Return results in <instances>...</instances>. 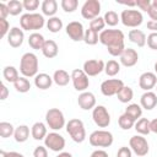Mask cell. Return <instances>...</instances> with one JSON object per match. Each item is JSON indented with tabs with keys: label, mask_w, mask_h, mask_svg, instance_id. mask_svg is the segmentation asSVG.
<instances>
[{
	"label": "cell",
	"mask_w": 157,
	"mask_h": 157,
	"mask_svg": "<svg viewBox=\"0 0 157 157\" xmlns=\"http://www.w3.org/2000/svg\"><path fill=\"white\" fill-rule=\"evenodd\" d=\"M88 140L94 147H109L113 144V135L107 130H96L90 135Z\"/></svg>",
	"instance_id": "5"
},
{
	"label": "cell",
	"mask_w": 157,
	"mask_h": 157,
	"mask_svg": "<svg viewBox=\"0 0 157 157\" xmlns=\"http://www.w3.org/2000/svg\"><path fill=\"white\" fill-rule=\"evenodd\" d=\"M103 18H104L105 25H108V26H110V27L117 26L118 22L120 21V17L118 16V13H117L115 11H112V10H110V11H107Z\"/></svg>",
	"instance_id": "40"
},
{
	"label": "cell",
	"mask_w": 157,
	"mask_h": 157,
	"mask_svg": "<svg viewBox=\"0 0 157 157\" xmlns=\"http://www.w3.org/2000/svg\"><path fill=\"white\" fill-rule=\"evenodd\" d=\"M25 39V34L23 31L18 27H12L7 34V43L12 47V48H18L22 45Z\"/></svg>",
	"instance_id": "17"
},
{
	"label": "cell",
	"mask_w": 157,
	"mask_h": 157,
	"mask_svg": "<svg viewBox=\"0 0 157 157\" xmlns=\"http://www.w3.org/2000/svg\"><path fill=\"white\" fill-rule=\"evenodd\" d=\"M104 26H105V22H104V18L103 17H97V18H94V20H92L90 22V28L93 29V31H96L97 33L98 32H102L103 28H104Z\"/></svg>",
	"instance_id": "42"
},
{
	"label": "cell",
	"mask_w": 157,
	"mask_h": 157,
	"mask_svg": "<svg viewBox=\"0 0 157 157\" xmlns=\"http://www.w3.org/2000/svg\"><path fill=\"white\" fill-rule=\"evenodd\" d=\"M146 42H147V45L150 47V49L157 50V32H151L147 36Z\"/></svg>",
	"instance_id": "43"
},
{
	"label": "cell",
	"mask_w": 157,
	"mask_h": 157,
	"mask_svg": "<svg viewBox=\"0 0 157 157\" xmlns=\"http://www.w3.org/2000/svg\"><path fill=\"white\" fill-rule=\"evenodd\" d=\"M13 86H15L16 91L20 92V93H26V92H28L29 88H31V83H29V81L27 80V77H25V76L20 77V78L13 83Z\"/></svg>",
	"instance_id": "36"
},
{
	"label": "cell",
	"mask_w": 157,
	"mask_h": 157,
	"mask_svg": "<svg viewBox=\"0 0 157 157\" xmlns=\"http://www.w3.org/2000/svg\"><path fill=\"white\" fill-rule=\"evenodd\" d=\"M9 32H10V23H9V21L0 18V38H2L6 34H9Z\"/></svg>",
	"instance_id": "45"
},
{
	"label": "cell",
	"mask_w": 157,
	"mask_h": 157,
	"mask_svg": "<svg viewBox=\"0 0 157 157\" xmlns=\"http://www.w3.org/2000/svg\"><path fill=\"white\" fill-rule=\"evenodd\" d=\"M117 97H118V99H119L121 103H128V102H130V101L132 99V97H134V91H132L130 87L124 86V87L118 92Z\"/></svg>",
	"instance_id": "33"
},
{
	"label": "cell",
	"mask_w": 157,
	"mask_h": 157,
	"mask_svg": "<svg viewBox=\"0 0 157 157\" xmlns=\"http://www.w3.org/2000/svg\"><path fill=\"white\" fill-rule=\"evenodd\" d=\"M66 34L75 42L83 40L85 37V29L81 22L78 21H71L66 26Z\"/></svg>",
	"instance_id": "15"
},
{
	"label": "cell",
	"mask_w": 157,
	"mask_h": 157,
	"mask_svg": "<svg viewBox=\"0 0 157 157\" xmlns=\"http://www.w3.org/2000/svg\"><path fill=\"white\" fill-rule=\"evenodd\" d=\"M2 76H4V78H5L7 82H12V83H15V82L20 78L17 69H16L15 66H10V65L4 67V70H2Z\"/></svg>",
	"instance_id": "30"
},
{
	"label": "cell",
	"mask_w": 157,
	"mask_h": 157,
	"mask_svg": "<svg viewBox=\"0 0 157 157\" xmlns=\"http://www.w3.org/2000/svg\"><path fill=\"white\" fill-rule=\"evenodd\" d=\"M125 113H126L129 117H131V118L136 121V120H139V118H141V115H142V107L139 105L137 103H131V104H129V105L126 107Z\"/></svg>",
	"instance_id": "31"
},
{
	"label": "cell",
	"mask_w": 157,
	"mask_h": 157,
	"mask_svg": "<svg viewBox=\"0 0 157 157\" xmlns=\"http://www.w3.org/2000/svg\"><path fill=\"white\" fill-rule=\"evenodd\" d=\"M137 157H139V156H137Z\"/></svg>",
	"instance_id": "60"
},
{
	"label": "cell",
	"mask_w": 157,
	"mask_h": 157,
	"mask_svg": "<svg viewBox=\"0 0 157 157\" xmlns=\"http://www.w3.org/2000/svg\"><path fill=\"white\" fill-rule=\"evenodd\" d=\"M140 104L142 108H145L146 110H151L157 105V94L153 93L152 91H147L145 92L141 98H140Z\"/></svg>",
	"instance_id": "20"
},
{
	"label": "cell",
	"mask_w": 157,
	"mask_h": 157,
	"mask_svg": "<svg viewBox=\"0 0 157 157\" xmlns=\"http://www.w3.org/2000/svg\"><path fill=\"white\" fill-rule=\"evenodd\" d=\"M7 94H9L7 87H6L4 83H1V96H0V99H1V101L6 99V98H7Z\"/></svg>",
	"instance_id": "52"
},
{
	"label": "cell",
	"mask_w": 157,
	"mask_h": 157,
	"mask_svg": "<svg viewBox=\"0 0 157 157\" xmlns=\"http://www.w3.org/2000/svg\"><path fill=\"white\" fill-rule=\"evenodd\" d=\"M33 157H48V151L44 146H37L33 151Z\"/></svg>",
	"instance_id": "48"
},
{
	"label": "cell",
	"mask_w": 157,
	"mask_h": 157,
	"mask_svg": "<svg viewBox=\"0 0 157 157\" xmlns=\"http://www.w3.org/2000/svg\"><path fill=\"white\" fill-rule=\"evenodd\" d=\"M90 157H108V153L104 150H96L91 153Z\"/></svg>",
	"instance_id": "51"
},
{
	"label": "cell",
	"mask_w": 157,
	"mask_h": 157,
	"mask_svg": "<svg viewBox=\"0 0 157 157\" xmlns=\"http://www.w3.org/2000/svg\"><path fill=\"white\" fill-rule=\"evenodd\" d=\"M60 5L65 12H74L78 6V1L77 0H61Z\"/></svg>",
	"instance_id": "41"
},
{
	"label": "cell",
	"mask_w": 157,
	"mask_h": 157,
	"mask_svg": "<svg viewBox=\"0 0 157 157\" xmlns=\"http://www.w3.org/2000/svg\"><path fill=\"white\" fill-rule=\"evenodd\" d=\"M7 15H10V13H9L7 4H5V2H0V18L6 20Z\"/></svg>",
	"instance_id": "50"
},
{
	"label": "cell",
	"mask_w": 157,
	"mask_h": 157,
	"mask_svg": "<svg viewBox=\"0 0 157 157\" xmlns=\"http://www.w3.org/2000/svg\"><path fill=\"white\" fill-rule=\"evenodd\" d=\"M150 126H151V131L155 132V134H157V118L153 119V120H151Z\"/></svg>",
	"instance_id": "54"
},
{
	"label": "cell",
	"mask_w": 157,
	"mask_h": 157,
	"mask_svg": "<svg viewBox=\"0 0 157 157\" xmlns=\"http://www.w3.org/2000/svg\"><path fill=\"white\" fill-rule=\"evenodd\" d=\"M155 72H156V74H157V61H156V63H155Z\"/></svg>",
	"instance_id": "58"
},
{
	"label": "cell",
	"mask_w": 157,
	"mask_h": 157,
	"mask_svg": "<svg viewBox=\"0 0 157 157\" xmlns=\"http://www.w3.org/2000/svg\"><path fill=\"white\" fill-rule=\"evenodd\" d=\"M0 157H7V152L4 151V150H1L0 151Z\"/></svg>",
	"instance_id": "57"
},
{
	"label": "cell",
	"mask_w": 157,
	"mask_h": 157,
	"mask_svg": "<svg viewBox=\"0 0 157 157\" xmlns=\"http://www.w3.org/2000/svg\"><path fill=\"white\" fill-rule=\"evenodd\" d=\"M71 81H72V85H74L75 90L80 91V92H85L88 88V86H90L88 76L85 74V71L82 69L72 70V72H71Z\"/></svg>",
	"instance_id": "10"
},
{
	"label": "cell",
	"mask_w": 157,
	"mask_h": 157,
	"mask_svg": "<svg viewBox=\"0 0 157 157\" xmlns=\"http://www.w3.org/2000/svg\"><path fill=\"white\" fill-rule=\"evenodd\" d=\"M156 90H157V87H156Z\"/></svg>",
	"instance_id": "59"
},
{
	"label": "cell",
	"mask_w": 157,
	"mask_h": 157,
	"mask_svg": "<svg viewBox=\"0 0 157 157\" xmlns=\"http://www.w3.org/2000/svg\"><path fill=\"white\" fill-rule=\"evenodd\" d=\"M7 7H9V13L12 16H17L22 12L23 10V4L18 0H10L7 2Z\"/></svg>",
	"instance_id": "37"
},
{
	"label": "cell",
	"mask_w": 157,
	"mask_h": 157,
	"mask_svg": "<svg viewBox=\"0 0 157 157\" xmlns=\"http://www.w3.org/2000/svg\"><path fill=\"white\" fill-rule=\"evenodd\" d=\"M147 13H148L151 21H157V0H152Z\"/></svg>",
	"instance_id": "46"
},
{
	"label": "cell",
	"mask_w": 157,
	"mask_h": 157,
	"mask_svg": "<svg viewBox=\"0 0 157 157\" xmlns=\"http://www.w3.org/2000/svg\"><path fill=\"white\" fill-rule=\"evenodd\" d=\"M151 121L147 118H140L139 120H136L135 123V130L140 134V135H148L151 132V126H150Z\"/></svg>",
	"instance_id": "28"
},
{
	"label": "cell",
	"mask_w": 157,
	"mask_h": 157,
	"mask_svg": "<svg viewBox=\"0 0 157 157\" xmlns=\"http://www.w3.org/2000/svg\"><path fill=\"white\" fill-rule=\"evenodd\" d=\"M98 40H99V36H98V33H97L96 31H93V29H91V28H88V29L85 31L83 42H85L86 44H88V45H94V44L98 43Z\"/></svg>",
	"instance_id": "35"
},
{
	"label": "cell",
	"mask_w": 157,
	"mask_h": 157,
	"mask_svg": "<svg viewBox=\"0 0 157 157\" xmlns=\"http://www.w3.org/2000/svg\"><path fill=\"white\" fill-rule=\"evenodd\" d=\"M44 145L54 152H60L65 147V139L58 132H49L44 139Z\"/></svg>",
	"instance_id": "12"
},
{
	"label": "cell",
	"mask_w": 157,
	"mask_h": 157,
	"mask_svg": "<svg viewBox=\"0 0 157 157\" xmlns=\"http://www.w3.org/2000/svg\"><path fill=\"white\" fill-rule=\"evenodd\" d=\"M104 71L108 76H115L120 71V64L115 60H109L108 63H105Z\"/></svg>",
	"instance_id": "38"
},
{
	"label": "cell",
	"mask_w": 157,
	"mask_h": 157,
	"mask_svg": "<svg viewBox=\"0 0 157 157\" xmlns=\"http://www.w3.org/2000/svg\"><path fill=\"white\" fill-rule=\"evenodd\" d=\"M104 61L103 60H98V59H90L87 61L83 63V71L87 76H97L99 75L103 70H104Z\"/></svg>",
	"instance_id": "14"
},
{
	"label": "cell",
	"mask_w": 157,
	"mask_h": 157,
	"mask_svg": "<svg viewBox=\"0 0 157 157\" xmlns=\"http://www.w3.org/2000/svg\"><path fill=\"white\" fill-rule=\"evenodd\" d=\"M147 28L151 29L152 32H157V21H148L147 22Z\"/></svg>",
	"instance_id": "53"
},
{
	"label": "cell",
	"mask_w": 157,
	"mask_h": 157,
	"mask_svg": "<svg viewBox=\"0 0 157 157\" xmlns=\"http://www.w3.org/2000/svg\"><path fill=\"white\" fill-rule=\"evenodd\" d=\"M124 87V82L119 78H109L102 82L101 85V92L104 96H114L118 94V92Z\"/></svg>",
	"instance_id": "13"
},
{
	"label": "cell",
	"mask_w": 157,
	"mask_h": 157,
	"mask_svg": "<svg viewBox=\"0 0 157 157\" xmlns=\"http://www.w3.org/2000/svg\"><path fill=\"white\" fill-rule=\"evenodd\" d=\"M22 4H23V9L28 10L29 12L37 10V7L39 6V1L38 0H23Z\"/></svg>",
	"instance_id": "44"
},
{
	"label": "cell",
	"mask_w": 157,
	"mask_h": 157,
	"mask_svg": "<svg viewBox=\"0 0 157 157\" xmlns=\"http://www.w3.org/2000/svg\"><path fill=\"white\" fill-rule=\"evenodd\" d=\"M77 103L80 105L81 109L83 110H90V109H93L96 107V97L93 93L91 92H82L78 98H77Z\"/></svg>",
	"instance_id": "19"
},
{
	"label": "cell",
	"mask_w": 157,
	"mask_h": 157,
	"mask_svg": "<svg viewBox=\"0 0 157 157\" xmlns=\"http://www.w3.org/2000/svg\"><path fill=\"white\" fill-rule=\"evenodd\" d=\"M66 131L70 135V137L77 144L83 142L86 139L85 125L80 119H70L66 124Z\"/></svg>",
	"instance_id": "4"
},
{
	"label": "cell",
	"mask_w": 157,
	"mask_h": 157,
	"mask_svg": "<svg viewBox=\"0 0 157 157\" xmlns=\"http://www.w3.org/2000/svg\"><path fill=\"white\" fill-rule=\"evenodd\" d=\"M13 132H15V128L12 126L11 123H7V121L0 123V136L2 139L10 137L11 135H13Z\"/></svg>",
	"instance_id": "39"
},
{
	"label": "cell",
	"mask_w": 157,
	"mask_h": 157,
	"mask_svg": "<svg viewBox=\"0 0 157 157\" xmlns=\"http://www.w3.org/2000/svg\"><path fill=\"white\" fill-rule=\"evenodd\" d=\"M47 125L53 130H60L65 126V118L60 109L50 108L45 114Z\"/></svg>",
	"instance_id": "6"
},
{
	"label": "cell",
	"mask_w": 157,
	"mask_h": 157,
	"mask_svg": "<svg viewBox=\"0 0 157 157\" xmlns=\"http://www.w3.org/2000/svg\"><path fill=\"white\" fill-rule=\"evenodd\" d=\"M137 60H139V54L132 48H125V50L120 55V63H121V65H124L126 67H131V66L136 65Z\"/></svg>",
	"instance_id": "18"
},
{
	"label": "cell",
	"mask_w": 157,
	"mask_h": 157,
	"mask_svg": "<svg viewBox=\"0 0 157 157\" xmlns=\"http://www.w3.org/2000/svg\"><path fill=\"white\" fill-rule=\"evenodd\" d=\"M58 11V2L55 0H44L42 2V12L45 16L54 17Z\"/></svg>",
	"instance_id": "26"
},
{
	"label": "cell",
	"mask_w": 157,
	"mask_h": 157,
	"mask_svg": "<svg viewBox=\"0 0 157 157\" xmlns=\"http://www.w3.org/2000/svg\"><path fill=\"white\" fill-rule=\"evenodd\" d=\"M56 157H72V155L69 153V152H60Z\"/></svg>",
	"instance_id": "56"
},
{
	"label": "cell",
	"mask_w": 157,
	"mask_h": 157,
	"mask_svg": "<svg viewBox=\"0 0 157 157\" xmlns=\"http://www.w3.org/2000/svg\"><path fill=\"white\" fill-rule=\"evenodd\" d=\"M7 157H25V156L22 153H20V152L11 151V152H7Z\"/></svg>",
	"instance_id": "55"
},
{
	"label": "cell",
	"mask_w": 157,
	"mask_h": 157,
	"mask_svg": "<svg viewBox=\"0 0 157 157\" xmlns=\"http://www.w3.org/2000/svg\"><path fill=\"white\" fill-rule=\"evenodd\" d=\"M31 134H32V137L34 140H43V139H45V136L48 134H47V128H45L44 123H42V121L34 123L32 125Z\"/></svg>",
	"instance_id": "23"
},
{
	"label": "cell",
	"mask_w": 157,
	"mask_h": 157,
	"mask_svg": "<svg viewBox=\"0 0 157 157\" xmlns=\"http://www.w3.org/2000/svg\"><path fill=\"white\" fill-rule=\"evenodd\" d=\"M151 0H137L136 1V6L140 9V10H142V11H148V9H150V6H151Z\"/></svg>",
	"instance_id": "49"
},
{
	"label": "cell",
	"mask_w": 157,
	"mask_h": 157,
	"mask_svg": "<svg viewBox=\"0 0 157 157\" xmlns=\"http://www.w3.org/2000/svg\"><path fill=\"white\" fill-rule=\"evenodd\" d=\"M13 137L17 142H25L29 137V128L27 125H20L15 129Z\"/></svg>",
	"instance_id": "29"
},
{
	"label": "cell",
	"mask_w": 157,
	"mask_h": 157,
	"mask_svg": "<svg viewBox=\"0 0 157 157\" xmlns=\"http://www.w3.org/2000/svg\"><path fill=\"white\" fill-rule=\"evenodd\" d=\"M99 42L107 47L112 56H120L125 50L124 33L120 29H103L99 33Z\"/></svg>",
	"instance_id": "1"
},
{
	"label": "cell",
	"mask_w": 157,
	"mask_h": 157,
	"mask_svg": "<svg viewBox=\"0 0 157 157\" xmlns=\"http://www.w3.org/2000/svg\"><path fill=\"white\" fill-rule=\"evenodd\" d=\"M44 43H45V39H44V37H43L40 33L34 32V33L29 34L28 44H29V47H31L32 49H36V50H39V49H40V50H42Z\"/></svg>",
	"instance_id": "27"
},
{
	"label": "cell",
	"mask_w": 157,
	"mask_h": 157,
	"mask_svg": "<svg viewBox=\"0 0 157 157\" xmlns=\"http://www.w3.org/2000/svg\"><path fill=\"white\" fill-rule=\"evenodd\" d=\"M117 157H132V151L130 150V147L123 146V147H120L118 150Z\"/></svg>",
	"instance_id": "47"
},
{
	"label": "cell",
	"mask_w": 157,
	"mask_h": 157,
	"mask_svg": "<svg viewBox=\"0 0 157 157\" xmlns=\"http://www.w3.org/2000/svg\"><path fill=\"white\" fill-rule=\"evenodd\" d=\"M47 28L49 29V32L56 33V32H59L63 28V21L59 17H56V16L49 17V20L47 21Z\"/></svg>",
	"instance_id": "32"
},
{
	"label": "cell",
	"mask_w": 157,
	"mask_h": 157,
	"mask_svg": "<svg viewBox=\"0 0 157 157\" xmlns=\"http://www.w3.org/2000/svg\"><path fill=\"white\" fill-rule=\"evenodd\" d=\"M130 42L135 43L137 47H145L146 44V34L140 29H131L128 34Z\"/></svg>",
	"instance_id": "24"
},
{
	"label": "cell",
	"mask_w": 157,
	"mask_h": 157,
	"mask_svg": "<svg viewBox=\"0 0 157 157\" xmlns=\"http://www.w3.org/2000/svg\"><path fill=\"white\" fill-rule=\"evenodd\" d=\"M101 12V2L98 0H87L81 7V15L86 20H94L99 17Z\"/></svg>",
	"instance_id": "9"
},
{
	"label": "cell",
	"mask_w": 157,
	"mask_h": 157,
	"mask_svg": "<svg viewBox=\"0 0 157 157\" xmlns=\"http://www.w3.org/2000/svg\"><path fill=\"white\" fill-rule=\"evenodd\" d=\"M120 21L126 27H139L142 21L144 16L139 10H123L120 15Z\"/></svg>",
	"instance_id": "7"
},
{
	"label": "cell",
	"mask_w": 157,
	"mask_h": 157,
	"mask_svg": "<svg viewBox=\"0 0 157 157\" xmlns=\"http://www.w3.org/2000/svg\"><path fill=\"white\" fill-rule=\"evenodd\" d=\"M71 80V75L67 74V71L63 70V69H59L56 71H54V75H53V81L58 85V86H66Z\"/></svg>",
	"instance_id": "25"
},
{
	"label": "cell",
	"mask_w": 157,
	"mask_h": 157,
	"mask_svg": "<svg viewBox=\"0 0 157 157\" xmlns=\"http://www.w3.org/2000/svg\"><path fill=\"white\" fill-rule=\"evenodd\" d=\"M157 85V76L155 72H144L139 78V86L144 91H151Z\"/></svg>",
	"instance_id": "16"
},
{
	"label": "cell",
	"mask_w": 157,
	"mask_h": 157,
	"mask_svg": "<svg viewBox=\"0 0 157 157\" xmlns=\"http://www.w3.org/2000/svg\"><path fill=\"white\" fill-rule=\"evenodd\" d=\"M135 120L131 118V117H129L126 113H124V114H121L120 117H119V119H118V124H119V126L123 129V130H129V129H131L134 125H135Z\"/></svg>",
	"instance_id": "34"
},
{
	"label": "cell",
	"mask_w": 157,
	"mask_h": 157,
	"mask_svg": "<svg viewBox=\"0 0 157 157\" xmlns=\"http://www.w3.org/2000/svg\"><path fill=\"white\" fill-rule=\"evenodd\" d=\"M129 145H130L131 151L139 157H144V156H146L148 153V150H150L148 142L142 135L132 136L130 139V141H129Z\"/></svg>",
	"instance_id": "8"
},
{
	"label": "cell",
	"mask_w": 157,
	"mask_h": 157,
	"mask_svg": "<svg viewBox=\"0 0 157 157\" xmlns=\"http://www.w3.org/2000/svg\"><path fill=\"white\" fill-rule=\"evenodd\" d=\"M92 118L97 126L107 128L110 124V115L104 105H97L92 110Z\"/></svg>",
	"instance_id": "11"
},
{
	"label": "cell",
	"mask_w": 157,
	"mask_h": 157,
	"mask_svg": "<svg viewBox=\"0 0 157 157\" xmlns=\"http://www.w3.org/2000/svg\"><path fill=\"white\" fill-rule=\"evenodd\" d=\"M52 83H53V77H50L48 74L42 72L34 77V85L39 90H48L50 88Z\"/></svg>",
	"instance_id": "22"
},
{
	"label": "cell",
	"mask_w": 157,
	"mask_h": 157,
	"mask_svg": "<svg viewBox=\"0 0 157 157\" xmlns=\"http://www.w3.org/2000/svg\"><path fill=\"white\" fill-rule=\"evenodd\" d=\"M20 71L25 77H36L38 74V58L33 53H25L20 61Z\"/></svg>",
	"instance_id": "2"
},
{
	"label": "cell",
	"mask_w": 157,
	"mask_h": 157,
	"mask_svg": "<svg viewBox=\"0 0 157 157\" xmlns=\"http://www.w3.org/2000/svg\"><path fill=\"white\" fill-rule=\"evenodd\" d=\"M58 52H59V48H58V44L53 40V39H48L45 40L43 48H42V53L45 58L48 59H53L58 55Z\"/></svg>",
	"instance_id": "21"
},
{
	"label": "cell",
	"mask_w": 157,
	"mask_h": 157,
	"mask_svg": "<svg viewBox=\"0 0 157 157\" xmlns=\"http://www.w3.org/2000/svg\"><path fill=\"white\" fill-rule=\"evenodd\" d=\"M45 23V20L43 15L36 13V12H28L21 16L20 25L21 28L25 31H37L40 29Z\"/></svg>",
	"instance_id": "3"
}]
</instances>
